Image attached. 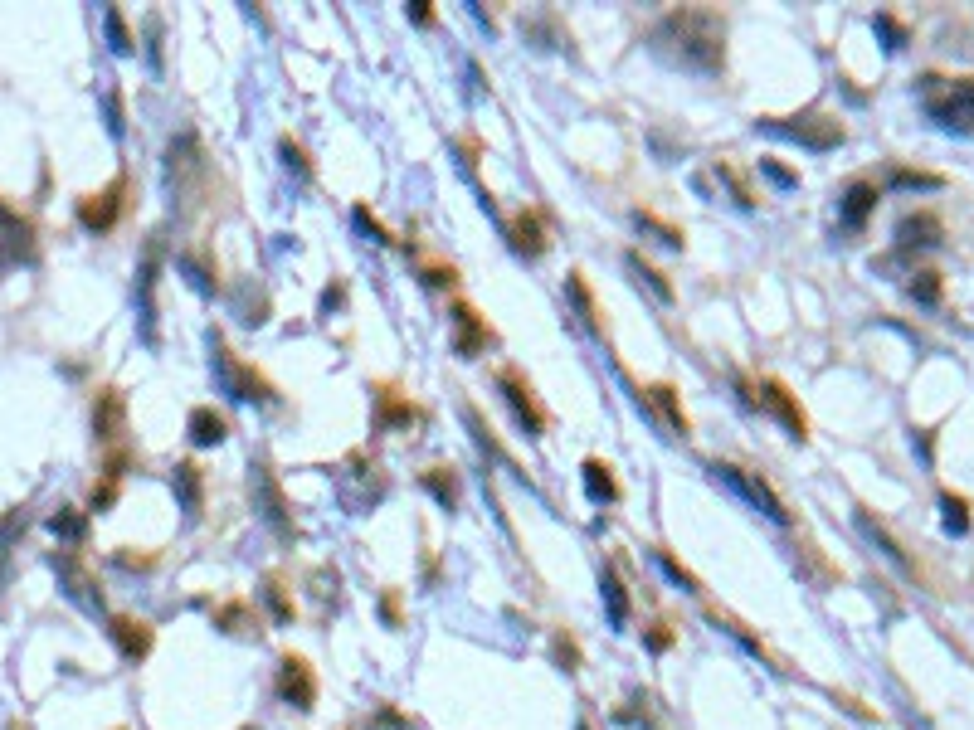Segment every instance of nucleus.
I'll return each mask as SVG.
<instances>
[{"label":"nucleus","instance_id":"f257e3e1","mask_svg":"<svg viewBox=\"0 0 974 730\" xmlns=\"http://www.w3.org/2000/svg\"><path fill=\"white\" fill-rule=\"evenodd\" d=\"M653 54L692 73H721L726 69V20L721 10L707 5H682L668 10L653 30Z\"/></svg>","mask_w":974,"mask_h":730},{"label":"nucleus","instance_id":"f03ea898","mask_svg":"<svg viewBox=\"0 0 974 730\" xmlns=\"http://www.w3.org/2000/svg\"><path fill=\"white\" fill-rule=\"evenodd\" d=\"M921 93V112L945 127V132H960L970 137L974 132V78H940V73H926L916 83Z\"/></svg>","mask_w":974,"mask_h":730},{"label":"nucleus","instance_id":"7ed1b4c3","mask_svg":"<svg viewBox=\"0 0 974 730\" xmlns=\"http://www.w3.org/2000/svg\"><path fill=\"white\" fill-rule=\"evenodd\" d=\"M210 365H215V380L229 400H249V404H273V385L263 380L254 365H244L234 351L225 346L220 331H210Z\"/></svg>","mask_w":974,"mask_h":730},{"label":"nucleus","instance_id":"20e7f679","mask_svg":"<svg viewBox=\"0 0 974 730\" xmlns=\"http://www.w3.org/2000/svg\"><path fill=\"white\" fill-rule=\"evenodd\" d=\"M760 127L765 132H775V137H789V142L809 146V151H833V146H843V122L824 108H804L794 112V117H760Z\"/></svg>","mask_w":974,"mask_h":730},{"label":"nucleus","instance_id":"39448f33","mask_svg":"<svg viewBox=\"0 0 974 730\" xmlns=\"http://www.w3.org/2000/svg\"><path fill=\"white\" fill-rule=\"evenodd\" d=\"M127 190H132V176L127 171H117L113 185H103V190H93V195H78V224L88 229V234H108L122 210H127Z\"/></svg>","mask_w":974,"mask_h":730},{"label":"nucleus","instance_id":"423d86ee","mask_svg":"<svg viewBox=\"0 0 974 730\" xmlns=\"http://www.w3.org/2000/svg\"><path fill=\"white\" fill-rule=\"evenodd\" d=\"M249 473H254V477H249V487H254V511L263 516V526H273V536L293 541V536H298V526H293V507H288V497H283L278 477L268 473V463H254Z\"/></svg>","mask_w":974,"mask_h":730},{"label":"nucleus","instance_id":"0eeeda50","mask_svg":"<svg viewBox=\"0 0 974 730\" xmlns=\"http://www.w3.org/2000/svg\"><path fill=\"white\" fill-rule=\"evenodd\" d=\"M497 390H502V400L512 404V414H517V424L526 429V438H541L546 434V409H541V400H536V390H531V380H526L517 365H502L497 370Z\"/></svg>","mask_w":974,"mask_h":730},{"label":"nucleus","instance_id":"6e6552de","mask_svg":"<svg viewBox=\"0 0 974 730\" xmlns=\"http://www.w3.org/2000/svg\"><path fill=\"white\" fill-rule=\"evenodd\" d=\"M755 404H760V409H770V414H775V419L785 424V434H789V438H799V443L809 438V414L799 409V395L789 390L785 380L765 375V380L755 385Z\"/></svg>","mask_w":974,"mask_h":730},{"label":"nucleus","instance_id":"1a4fd4ad","mask_svg":"<svg viewBox=\"0 0 974 730\" xmlns=\"http://www.w3.org/2000/svg\"><path fill=\"white\" fill-rule=\"evenodd\" d=\"M712 473L721 477V482H731V487H736V492L746 497L750 507H760V511H765V516H770V521H780V526H785V521H789L785 502L775 497V487H770L765 477L746 473V468H736V463H712Z\"/></svg>","mask_w":974,"mask_h":730},{"label":"nucleus","instance_id":"9d476101","mask_svg":"<svg viewBox=\"0 0 974 730\" xmlns=\"http://www.w3.org/2000/svg\"><path fill=\"white\" fill-rule=\"evenodd\" d=\"M278 701L293 711H312L317 706V672L307 667V657L288 653L278 662Z\"/></svg>","mask_w":974,"mask_h":730},{"label":"nucleus","instance_id":"9b49d317","mask_svg":"<svg viewBox=\"0 0 974 730\" xmlns=\"http://www.w3.org/2000/svg\"><path fill=\"white\" fill-rule=\"evenodd\" d=\"M449 327H453V351H458L463 361L483 356L487 346H492V327H487V317H478L473 302H453Z\"/></svg>","mask_w":974,"mask_h":730},{"label":"nucleus","instance_id":"f8f14e48","mask_svg":"<svg viewBox=\"0 0 974 730\" xmlns=\"http://www.w3.org/2000/svg\"><path fill=\"white\" fill-rule=\"evenodd\" d=\"M507 239H512V249L522 258H541L551 249V229H546V215L536 210V205H526L517 215L507 219Z\"/></svg>","mask_w":974,"mask_h":730},{"label":"nucleus","instance_id":"ddd939ff","mask_svg":"<svg viewBox=\"0 0 974 730\" xmlns=\"http://www.w3.org/2000/svg\"><path fill=\"white\" fill-rule=\"evenodd\" d=\"M127 434V395L117 385H103L93 395V438L98 443H117Z\"/></svg>","mask_w":974,"mask_h":730},{"label":"nucleus","instance_id":"4468645a","mask_svg":"<svg viewBox=\"0 0 974 730\" xmlns=\"http://www.w3.org/2000/svg\"><path fill=\"white\" fill-rule=\"evenodd\" d=\"M410 424H424V409H419L410 395L380 385V390H375V429L390 434V429H410Z\"/></svg>","mask_w":974,"mask_h":730},{"label":"nucleus","instance_id":"2eb2a0df","mask_svg":"<svg viewBox=\"0 0 974 730\" xmlns=\"http://www.w3.org/2000/svg\"><path fill=\"white\" fill-rule=\"evenodd\" d=\"M108 633H113L122 662H142V657L151 653V638H156V633H151V623L132 619V614H113V619H108Z\"/></svg>","mask_w":974,"mask_h":730},{"label":"nucleus","instance_id":"dca6fc26","mask_svg":"<svg viewBox=\"0 0 974 730\" xmlns=\"http://www.w3.org/2000/svg\"><path fill=\"white\" fill-rule=\"evenodd\" d=\"M877 200H882V190H877V181H867V176L843 185V200H838L843 229H862V224L872 219V210H877Z\"/></svg>","mask_w":974,"mask_h":730},{"label":"nucleus","instance_id":"f3484780","mask_svg":"<svg viewBox=\"0 0 974 730\" xmlns=\"http://www.w3.org/2000/svg\"><path fill=\"white\" fill-rule=\"evenodd\" d=\"M897 244L901 249H936V244H945V224L936 210H916L897 224Z\"/></svg>","mask_w":974,"mask_h":730},{"label":"nucleus","instance_id":"a211bd4d","mask_svg":"<svg viewBox=\"0 0 974 730\" xmlns=\"http://www.w3.org/2000/svg\"><path fill=\"white\" fill-rule=\"evenodd\" d=\"M190 429V443H200V448H215V443H225L229 438V419L215 409V404H195L186 419Z\"/></svg>","mask_w":974,"mask_h":730},{"label":"nucleus","instance_id":"6ab92c4d","mask_svg":"<svg viewBox=\"0 0 974 730\" xmlns=\"http://www.w3.org/2000/svg\"><path fill=\"white\" fill-rule=\"evenodd\" d=\"M171 487H176V497H181L186 516L195 521V516L205 511V473H200L195 463H176V473H171Z\"/></svg>","mask_w":974,"mask_h":730},{"label":"nucleus","instance_id":"aec40b11","mask_svg":"<svg viewBox=\"0 0 974 730\" xmlns=\"http://www.w3.org/2000/svg\"><path fill=\"white\" fill-rule=\"evenodd\" d=\"M858 526H862V536H867L872 546L882 550V555H887V560H892L897 570H911V560H906L901 541H897V536H892V531H887V526H882V521H877V516H872L867 507H858Z\"/></svg>","mask_w":974,"mask_h":730},{"label":"nucleus","instance_id":"412c9836","mask_svg":"<svg viewBox=\"0 0 974 730\" xmlns=\"http://www.w3.org/2000/svg\"><path fill=\"white\" fill-rule=\"evenodd\" d=\"M54 570L64 575V584H69V594H74L78 604H88V609H93V604H103V594H93V580H88V570L78 565L69 550H64V555H54Z\"/></svg>","mask_w":974,"mask_h":730},{"label":"nucleus","instance_id":"4be33fe9","mask_svg":"<svg viewBox=\"0 0 974 730\" xmlns=\"http://www.w3.org/2000/svg\"><path fill=\"white\" fill-rule=\"evenodd\" d=\"M419 487H424L444 511H458V473H453V468H444V463H439V468H424V473H419Z\"/></svg>","mask_w":974,"mask_h":730},{"label":"nucleus","instance_id":"5701e85b","mask_svg":"<svg viewBox=\"0 0 974 730\" xmlns=\"http://www.w3.org/2000/svg\"><path fill=\"white\" fill-rule=\"evenodd\" d=\"M648 404H653V409L668 419V429H673V434L687 438V429H692V424H687V409H682V400H677V390L668 385V380H663V385H648Z\"/></svg>","mask_w":974,"mask_h":730},{"label":"nucleus","instance_id":"b1692460","mask_svg":"<svg viewBox=\"0 0 974 730\" xmlns=\"http://www.w3.org/2000/svg\"><path fill=\"white\" fill-rule=\"evenodd\" d=\"M565 297L575 302V312L585 317V327L595 331V336H604L600 307H595V292H590V283H585V273H570V278H565Z\"/></svg>","mask_w":974,"mask_h":730},{"label":"nucleus","instance_id":"393cba45","mask_svg":"<svg viewBox=\"0 0 974 730\" xmlns=\"http://www.w3.org/2000/svg\"><path fill=\"white\" fill-rule=\"evenodd\" d=\"M585 492L595 497V502H619V482H614V468L604 463V458H585Z\"/></svg>","mask_w":974,"mask_h":730},{"label":"nucleus","instance_id":"a878e982","mask_svg":"<svg viewBox=\"0 0 974 730\" xmlns=\"http://www.w3.org/2000/svg\"><path fill=\"white\" fill-rule=\"evenodd\" d=\"M600 589H604V604H609V623H614V628H624V623H629V594H624V580H619V570H614V565H604Z\"/></svg>","mask_w":974,"mask_h":730},{"label":"nucleus","instance_id":"bb28decb","mask_svg":"<svg viewBox=\"0 0 974 730\" xmlns=\"http://www.w3.org/2000/svg\"><path fill=\"white\" fill-rule=\"evenodd\" d=\"M624 263H629V273H634L638 283H648V292H653L658 302H673V297H677V292H673V283H668V273H658V268H653L648 258L638 254V249H634V254H629V258H624Z\"/></svg>","mask_w":974,"mask_h":730},{"label":"nucleus","instance_id":"cd10ccee","mask_svg":"<svg viewBox=\"0 0 974 730\" xmlns=\"http://www.w3.org/2000/svg\"><path fill=\"white\" fill-rule=\"evenodd\" d=\"M263 604H268V614H273V623H293V594H288V584H283V575H268L263 580Z\"/></svg>","mask_w":974,"mask_h":730},{"label":"nucleus","instance_id":"c85d7f7f","mask_svg":"<svg viewBox=\"0 0 974 730\" xmlns=\"http://www.w3.org/2000/svg\"><path fill=\"white\" fill-rule=\"evenodd\" d=\"M254 623H259V614H254L244 599H229V604L215 609V628H225V633H249Z\"/></svg>","mask_w":974,"mask_h":730},{"label":"nucleus","instance_id":"c756f323","mask_svg":"<svg viewBox=\"0 0 974 730\" xmlns=\"http://www.w3.org/2000/svg\"><path fill=\"white\" fill-rule=\"evenodd\" d=\"M638 229H648V234H658V244H668V249H687V234L677 229V224H668V219H658L653 210H638Z\"/></svg>","mask_w":974,"mask_h":730},{"label":"nucleus","instance_id":"7c9ffc66","mask_svg":"<svg viewBox=\"0 0 974 730\" xmlns=\"http://www.w3.org/2000/svg\"><path fill=\"white\" fill-rule=\"evenodd\" d=\"M653 560H658V565L668 570V580L682 584L687 594H702V580H697V575H692V570H687L682 560H673V550H668V546H653Z\"/></svg>","mask_w":974,"mask_h":730},{"label":"nucleus","instance_id":"2f4dec72","mask_svg":"<svg viewBox=\"0 0 974 730\" xmlns=\"http://www.w3.org/2000/svg\"><path fill=\"white\" fill-rule=\"evenodd\" d=\"M49 526H54V536H64V541H83L88 536V516L78 507H59L49 516Z\"/></svg>","mask_w":974,"mask_h":730},{"label":"nucleus","instance_id":"473e14b6","mask_svg":"<svg viewBox=\"0 0 974 730\" xmlns=\"http://www.w3.org/2000/svg\"><path fill=\"white\" fill-rule=\"evenodd\" d=\"M940 507H945V531H950V536H965V531H970V502H965V497L945 492Z\"/></svg>","mask_w":974,"mask_h":730},{"label":"nucleus","instance_id":"72a5a7b5","mask_svg":"<svg viewBox=\"0 0 974 730\" xmlns=\"http://www.w3.org/2000/svg\"><path fill=\"white\" fill-rule=\"evenodd\" d=\"M906 292H911L916 302H926V307H936V302H940V273H931V268H921V273H911V283H906Z\"/></svg>","mask_w":974,"mask_h":730},{"label":"nucleus","instance_id":"f704fd0d","mask_svg":"<svg viewBox=\"0 0 974 730\" xmlns=\"http://www.w3.org/2000/svg\"><path fill=\"white\" fill-rule=\"evenodd\" d=\"M278 151H283V161H288V171H298L302 181L312 176V161H307V151H302V146L293 142V137H283V142H278Z\"/></svg>","mask_w":974,"mask_h":730},{"label":"nucleus","instance_id":"c9c22d12","mask_svg":"<svg viewBox=\"0 0 974 730\" xmlns=\"http://www.w3.org/2000/svg\"><path fill=\"white\" fill-rule=\"evenodd\" d=\"M892 185H906V190H940V176H931V171H892Z\"/></svg>","mask_w":974,"mask_h":730},{"label":"nucleus","instance_id":"e433bc0d","mask_svg":"<svg viewBox=\"0 0 974 730\" xmlns=\"http://www.w3.org/2000/svg\"><path fill=\"white\" fill-rule=\"evenodd\" d=\"M716 176H721V181L731 185V195H736V205H746V210H750V205H755V195H750V185L741 181V176H736V171H731L726 161H716Z\"/></svg>","mask_w":974,"mask_h":730},{"label":"nucleus","instance_id":"4c0bfd02","mask_svg":"<svg viewBox=\"0 0 974 730\" xmlns=\"http://www.w3.org/2000/svg\"><path fill=\"white\" fill-rule=\"evenodd\" d=\"M108 39H113L117 54H132V44H137V39L127 35V25H122V10H108Z\"/></svg>","mask_w":974,"mask_h":730},{"label":"nucleus","instance_id":"58836bf2","mask_svg":"<svg viewBox=\"0 0 974 730\" xmlns=\"http://www.w3.org/2000/svg\"><path fill=\"white\" fill-rule=\"evenodd\" d=\"M556 662H561L565 672H580V648H575L570 633H556Z\"/></svg>","mask_w":974,"mask_h":730},{"label":"nucleus","instance_id":"ea45409f","mask_svg":"<svg viewBox=\"0 0 974 730\" xmlns=\"http://www.w3.org/2000/svg\"><path fill=\"white\" fill-rule=\"evenodd\" d=\"M117 487H122V482H113V477L93 482V497H88V507H93V511H108L117 502Z\"/></svg>","mask_w":974,"mask_h":730},{"label":"nucleus","instance_id":"a19ab883","mask_svg":"<svg viewBox=\"0 0 974 730\" xmlns=\"http://www.w3.org/2000/svg\"><path fill=\"white\" fill-rule=\"evenodd\" d=\"M424 283H429V288H453V283H458V268H453V263H429V268H424Z\"/></svg>","mask_w":974,"mask_h":730},{"label":"nucleus","instance_id":"79ce46f5","mask_svg":"<svg viewBox=\"0 0 974 730\" xmlns=\"http://www.w3.org/2000/svg\"><path fill=\"white\" fill-rule=\"evenodd\" d=\"M356 224H361V229H371L380 244H395V239H390V229H385V224H380V219H375L366 205H356Z\"/></svg>","mask_w":974,"mask_h":730},{"label":"nucleus","instance_id":"37998d69","mask_svg":"<svg viewBox=\"0 0 974 730\" xmlns=\"http://www.w3.org/2000/svg\"><path fill=\"white\" fill-rule=\"evenodd\" d=\"M872 25H877V30H882V35L892 39V44H887V49H901V44H906V30H901V25H897V20H892V15H877V20H872Z\"/></svg>","mask_w":974,"mask_h":730},{"label":"nucleus","instance_id":"c03bdc74","mask_svg":"<svg viewBox=\"0 0 974 730\" xmlns=\"http://www.w3.org/2000/svg\"><path fill=\"white\" fill-rule=\"evenodd\" d=\"M648 648H653V653H668V648H673V633H668V623H653V628H648Z\"/></svg>","mask_w":974,"mask_h":730},{"label":"nucleus","instance_id":"a18cd8bd","mask_svg":"<svg viewBox=\"0 0 974 730\" xmlns=\"http://www.w3.org/2000/svg\"><path fill=\"white\" fill-rule=\"evenodd\" d=\"M380 614H385V623H390V628H400V594H395V589L380 599Z\"/></svg>","mask_w":974,"mask_h":730},{"label":"nucleus","instance_id":"49530a36","mask_svg":"<svg viewBox=\"0 0 974 730\" xmlns=\"http://www.w3.org/2000/svg\"><path fill=\"white\" fill-rule=\"evenodd\" d=\"M375 726H380V730H410V721H405V716H395V711L385 706V711L375 716Z\"/></svg>","mask_w":974,"mask_h":730},{"label":"nucleus","instance_id":"de8ad7c7","mask_svg":"<svg viewBox=\"0 0 974 730\" xmlns=\"http://www.w3.org/2000/svg\"><path fill=\"white\" fill-rule=\"evenodd\" d=\"M117 560H122V565H127V570H151V555H127V550H122V555H117Z\"/></svg>","mask_w":974,"mask_h":730},{"label":"nucleus","instance_id":"09e8293b","mask_svg":"<svg viewBox=\"0 0 974 730\" xmlns=\"http://www.w3.org/2000/svg\"><path fill=\"white\" fill-rule=\"evenodd\" d=\"M410 15H414V25H434V10H429V0H419Z\"/></svg>","mask_w":974,"mask_h":730},{"label":"nucleus","instance_id":"8fccbe9b","mask_svg":"<svg viewBox=\"0 0 974 730\" xmlns=\"http://www.w3.org/2000/svg\"><path fill=\"white\" fill-rule=\"evenodd\" d=\"M341 297H346V292H341V283H337V288H327V297H322V307L332 312V307H341Z\"/></svg>","mask_w":974,"mask_h":730},{"label":"nucleus","instance_id":"3c124183","mask_svg":"<svg viewBox=\"0 0 974 730\" xmlns=\"http://www.w3.org/2000/svg\"><path fill=\"white\" fill-rule=\"evenodd\" d=\"M0 210H5V205H0Z\"/></svg>","mask_w":974,"mask_h":730}]
</instances>
